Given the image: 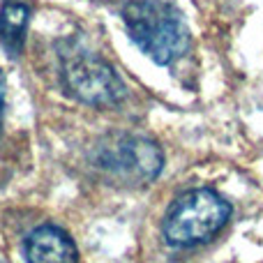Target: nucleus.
<instances>
[{"instance_id":"1","label":"nucleus","mask_w":263,"mask_h":263,"mask_svg":"<svg viewBox=\"0 0 263 263\" xmlns=\"http://www.w3.org/2000/svg\"><path fill=\"white\" fill-rule=\"evenodd\" d=\"M123 21L132 42L157 65L182 58L192 44L180 9L164 0H132L123 9Z\"/></svg>"},{"instance_id":"4","label":"nucleus","mask_w":263,"mask_h":263,"mask_svg":"<svg viewBox=\"0 0 263 263\" xmlns=\"http://www.w3.org/2000/svg\"><path fill=\"white\" fill-rule=\"evenodd\" d=\"M102 164L120 173L150 182L159 176L164 155L157 143L141 136H116L114 143L102 145Z\"/></svg>"},{"instance_id":"7","label":"nucleus","mask_w":263,"mask_h":263,"mask_svg":"<svg viewBox=\"0 0 263 263\" xmlns=\"http://www.w3.org/2000/svg\"><path fill=\"white\" fill-rule=\"evenodd\" d=\"M5 74L0 72V123H3V111H5Z\"/></svg>"},{"instance_id":"5","label":"nucleus","mask_w":263,"mask_h":263,"mask_svg":"<svg viewBox=\"0 0 263 263\" xmlns=\"http://www.w3.org/2000/svg\"><path fill=\"white\" fill-rule=\"evenodd\" d=\"M28 263H79V252L69 233L60 227H37L26 240Z\"/></svg>"},{"instance_id":"6","label":"nucleus","mask_w":263,"mask_h":263,"mask_svg":"<svg viewBox=\"0 0 263 263\" xmlns=\"http://www.w3.org/2000/svg\"><path fill=\"white\" fill-rule=\"evenodd\" d=\"M28 23H30V7L21 0H5L0 7V44L14 58L23 51Z\"/></svg>"},{"instance_id":"3","label":"nucleus","mask_w":263,"mask_h":263,"mask_svg":"<svg viewBox=\"0 0 263 263\" xmlns=\"http://www.w3.org/2000/svg\"><path fill=\"white\" fill-rule=\"evenodd\" d=\"M63 86L69 97L97 109L120 104L127 95L116 69L88 51H72L63 55Z\"/></svg>"},{"instance_id":"2","label":"nucleus","mask_w":263,"mask_h":263,"mask_svg":"<svg viewBox=\"0 0 263 263\" xmlns=\"http://www.w3.org/2000/svg\"><path fill=\"white\" fill-rule=\"evenodd\" d=\"M231 219V203L222 194L201 187L180 194L164 217V238L168 245L194 247L217 236Z\"/></svg>"}]
</instances>
